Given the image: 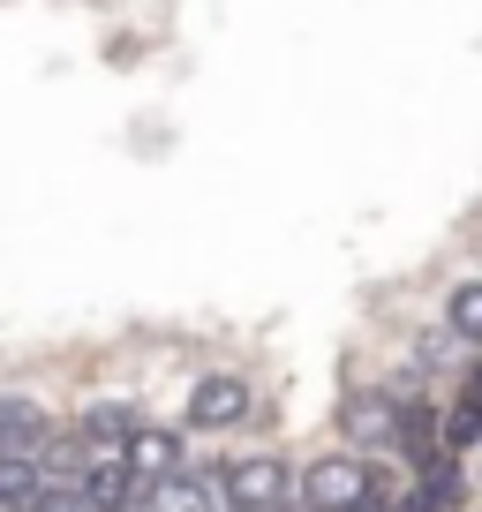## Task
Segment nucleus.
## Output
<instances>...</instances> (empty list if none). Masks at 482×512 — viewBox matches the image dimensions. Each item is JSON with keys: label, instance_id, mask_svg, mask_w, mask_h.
<instances>
[{"label": "nucleus", "instance_id": "1", "mask_svg": "<svg viewBox=\"0 0 482 512\" xmlns=\"http://www.w3.org/2000/svg\"><path fill=\"white\" fill-rule=\"evenodd\" d=\"M370 490H377V475L354 460V452H324V460L294 482V497H302L309 512H354V505H370Z\"/></svg>", "mask_w": 482, "mask_h": 512}, {"label": "nucleus", "instance_id": "2", "mask_svg": "<svg viewBox=\"0 0 482 512\" xmlns=\"http://www.w3.org/2000/svg\"><path fill=\"white\" fill-rule=\"evenodd\" d=\"M287 505H294V475H287V460L257 452V460L226 467V512H287Z\"/></svg>", "mask_w": 482, "mask_h": 512}, {"label": "nucleus", "instance_id": "3", "mask_svg": "<svg viewBox=\"0 0 482 512\" xmlns=\"http://www.w3.org/2000/svg\"><path fill=\"white\" fill-rule=\"evenodd\" d=\"M144 512H226V475L174 467L166 482H144Z\"/></svg>", "mask_w": 482, "mask_h": 512}, {"label": "nucleus", "instance_id": "4", "mask_svg": "<svg viewBox=\"0 0 482 512\" xmlns=\"http://www.w3.org/2000/svg\"><path fill=\"white\" fill-rule=\"evenodd\" d=\"M392 430H400V400L392 392H347L339 400V437L347 445H392Z\"/></svg>", "mask_w": 482, "mask_h": 512}, {"label": "nucleus", "instance_id": "5", "mask_svg": "<svg viewBox=\"0 0 482 512\" xmlns=\"http://www.w3.org/2000/svg\"><path fill=\"white\" fill-rule=\"evenodd\" d=\"M121 460H129L136 482H166L181 467V430H166V422H136V430L121 437Z\"/></svg>", "mask_w": 482, "mask_h": 512}, {"label": "nucleus", "instance_id": "6", "mask_svg": "<svg viewBox=\"0 0 482 512\" xmlns=\"http://www.w3.org/2000/svg\"><path fill=\"white\" fill-rule=\"evenodd\" d=\"M189 422L196 430H234V422H249V384L241 377H204L189 392Z\"/></svg>", "mask_w": 482, "mask_h": 512}, {"label": "nucleus", "instance_id": "7", "mask_svg": "<svg viewBox=\"0 0 482 512\" xmlns=\"http://www.w3.org/2000/svg\"><path fill=\"white\" fill-rule=\"evenodd\" d=\"M83 475H91V437L68 430V437H46L38 445V482H61V490H83Z\"/></svg>", "mask_w": 482, "mask_h": 512}, {"label": "nucleus", "instance_id": "8", "mask_svg": "<svg viewBox=\"0 0 482 512\" xmlns=\"http://www.w3.org/2000/svg\"><path fill=\"white\" fill-rule=\"evenodd\" d=\"M83 497H91V512H136L144 505V482L129 475V460H106L83 475Z\"/></svg>", "mask_w": 482, "mask_h": 512}, {"label": "nucleus", "instance_id": "9", "mask_svg": "<svg viewBox=\"0 0 482 512\" xmlns=\"http://www.w3.org/2000/svg\"><path fill=\"white\" fill-rule=\"evenodd\" d=\"M46 415H38L31 400H0V452H16V460H38V445H46Z\"/></svg>", "mask_w": 482, "mask_h": 512}, {"label": "nucleus", "instance_id": "10", "mask_svg": "<svg viewBox=\"0 0 482 512\" xmlns=\"http://www.w3.org/2000/svg\"><path fill=\"white\" fill-rule=\"evenodd\" d=\"M445 332H452V339H475V347H482V279H475V287H452Z\"/></svg>", "mask_w": 482, "mask_h": 512}, {"label": "nucleus", "instance_id": "11", "mask_svg": "<svg viewBox=\"0 0 482 512\" xmlns=\"http://www.w3.org/2000/svg\"><path fill=\"white\" fill-rule=\"evenodd\" d=\"M46 490L38 482V460H16V452H0V505H31Z\"/></svg>", "mask_w": 482, "mask_h": 512}, {"label": "nucleus", "instance_id": "12", "mask_svg": "<svg viewBox=\"0 0 482 512\" xmlns=\"http://www.w3.org/2000/svg\"><path fill=\"white\" fill-rule=\"evenodd\" d=\"M129 430H136L129 407H91V415H83V437H91V445H121Z\"/></svg>", "mask_w": 482, "mask_h": 512}, {"label": "nucleus", "instance_id": "13", "mask_svg": "<svg viewBox=\"0 0 482 512\" xmlns=\"http://www.w3.org/2000/svg\"><path fill=\"white\" fill-rule=\"evenodd\" d=\"M445 445L460 452V445H482V400H452V415H445Z\"/></svg>", "mask_w": 482, "mask_h": 512}, {"label": "nucleus", "instance_id": "14", "mask_svg": "<svg viewBox=\"0 0 482 512\" xmlns=\"http://www.w3.org/2000/svg\"><path fill=\"white\" fill-rule=\"evenodd\" d=\"M23 512H91V497H83V490H61V482H46V490H38Z\"/></svg>", "mask_w": 482, "mask_h": 512}, {"label": "nucleus", "instance_id": "15", "mask_svg": "<svg viewBox=\"0 0 482 512\" xmlns=\"http://www.w3.org/2000/svg\"><path fill=\"white\" fill-rule=\"evenodd\" d=\"M467 400H482V369H475V377H467Z\"/></svg>", "mask_w": 482, "mask_h": 512}]
</instances>
